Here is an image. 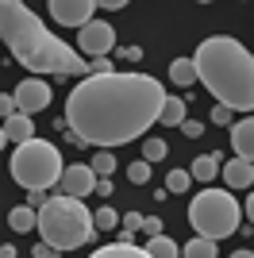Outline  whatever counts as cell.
Returning a JSON list of instances; mask_svg holds the SVG:
<instances>
[{
	"label": "cell",
	"mask_w": 254,
	"mask_h": 258,
	"mask_svg": "<svg viewBox=\"0 0 254 258\" xmlns=\"http://www.w3.org/2000/svg\"><path fill=\"white\" fill-rule=\"evenodd\" d=\"M166 89L150 74H100L77 81L66 97V131L74 135V147H123L143 139L147 127L158 119Z\"/></svg>",
	"instance_id": "obj_1"
},
{
	"label": "cell",
	"mask_w": 254,
	"mask_h": 258,
	"mask_svg": "<svg viewBox=\"0 0 254 258\" xmlns=\"http://www.w3.org/2000/svg\"><path fill=\"white\" fill-rule=\"evenodd\" d=\"M0 39L12 50V58L27 66L31 74L89 77V62L70 43H62L58 35L46 31L42 20L20 0H0Z\"/></svg>",
	"instance_id": "obj_2"
},
{
	"label": "cell",
	"mask_w": 254,
	"mask_h": 258,
	"mask_svg": "<svg viewBox=\"0 0 254 258\" xmlns=\"http://www.w3.org/2000/svg\"><path fill=\"white\" fill-rule=\"evenodd\" d=\"M193 70H197V81L231 116L235 112L250 116V108H254V58L239 39H231V35L204 39L197 46V54H193Z\"/></svg>",
	"instance_id": "obj_3"
},
{
	"label": "cell",
	"mask_w": 254,
	"mask_h": 258,
	"mask_svg": "<svg viewBox=\"0 0 254 258\" xmlns=\"http://www.w3.org/2000/svg\"><path fill=\"white\" fill-rule=\"evenodd\" d=\"M35 231L42 235V243L54 250V254H66V250H81L89 239L96 235L93 227V212L85 208V201H70V197H46V205L39 208V224Z\"/></svg>",
	"instance_id": "obj_4"
},
{
	"label": "cell",
	"mask_w": 254,
	"mask_h": 258,
	"mask_svg": "<svg viewBox=\"0 0 254 258\" xmlns=\"http://www.w3.org/2000/svg\"><path fill=\"white\" fill-rule=\"evenodd\" d=\"M189 224L197 231V239L220 243V239L235 235L243 224V205L235 201L227 189H204L189 201Z\"/></svg>",
	"instance_id": "obj_5"
},
{
	"label": "cell",
	"mask_w": 254,
	"mask_h": 258,
	"mask_svg": "<svg viewBox=\"0 0 254 258\" xmlns=\"http://www.w3.org/2000/svg\"><path fill=\"white\" fill-rule=\"evenodd\" d=\"M62 154H58V147L46 139H27L16 147V154H12V177L27 189V193H46V189H54L58 185V177H62Z\"/></svg>",
	"instance_id": "obj_6"
},
{
	"label": "cell",
	"mask_w": 254,
	"mask_h": 258,
	"mask_svg": "<svg viewBox=\"0 0 254 258\" xmlns=\"http://www.w3.org/2000/svg\"><path fill=\"white\" fill-rule=\"evenodd\" d=\"M77 54H81L85 62H93V58H108V54L116 50V27L104 20H93L85 23L81 31H77Z\"/></svg>",
	"instance_id": "obj_7"
},
{
	"label": "cell",
	"mask_w": 254,
	"mask_h": 258,
	"mask_svg": "<svg viewBox=\"0 0 254 258\" xmlns=\"http://www.w3.org/2000/svg\"><path fill=\"white\" fill-rule=\"evenodd\" d=\"M50 85L42 81V77H23L20 85H16V93H12V100H16V112L20 116L31 119L35 112H42V108H50Z\"/></svg>",
	"instance_id": "obj_8"
},
{
	"label": "cell",
	"mask_w": 254,
	"mask_h": 258,
	"mask_svg": "<svg viewBox=\"0 0 254 258\" xmlns=\"http://www.w3.org/2000/svg\"><path fill=\"white\" fill-rule=\"evenodd\" d=\"M96 185V173L85 166V162H74V166H66L62 177H58V185H54V193L58 197H70V201H81V197L93 193Z\"/></svg>",
	"instance_id": "obj_9"
},
{
	"label": "cell",
	"mask_w": 254,
	"mask_h": 258,
	"mask_svg": "<svg viewBox=\"0 0 254 258\" xmlns=\"http://www.w3.org/2000/svg\"><path fill=\"white\" fill-rule=\"evenodd\" d=\"M54 16V23H62V27H77L81 31L85 23H93L96 16V0H50V8H46Z\"/></svg>",
	"instance_id": "obj_10"
},
{
	"label": "cell",
	"mask_w": 254,
	"mask_h": 258,
	"mask_svg": "<svg viewBox=\"0 0 254 258\" xmlns=\"http://www.w3.org/2000/svg\"><path fill=\"white\" fill-rule=\"evenodd\" d=\"M231 147H235V158H243V162L254 158V119L250 116L231 123Z\"/></svg>",
	"instance_id": "obj_11"
},
{
	"label": "cell",
	"mask_w": 254,
	"mask_h": 258,
	"mask_svg": "<svg viewBox=\"0 0 254 258\" xmlns=\"http://www.w3.org/2000/svg\"><path fill=\"white\" fill-rule=\"evenodd\" d=\"M220 173H223V181H227V193H231V189H250V181H254V166L243 162V158L220 166Z\"/></svg>",
	"instance_id": "obj_12"
},
{
	"label": "cell",
	"mask_w": 254,
	"mask_h": 258,
	"mask_svg": "<svg viewBox=\"0 0 254 258\" xmlns=\"http://www.w3.org/2000/svg\"><path fill=\"white\" fill-rule=\"evenodd\" d=\"M0 131H4V139L16 143V147H20V143H27V139H35V123H31L27 116H20V112L4 119V123H0Z\"/></svg>",
	"instance_id": "obj_13"
},
{
	"label": "cell",
	"mask_w": 254,
	"mask_h": 258,
	"mask_svg": "<svg viewBox=\"0 0 254 258\" xmlns=\"http://www.w3.org/2000/svg\"><path fill=\"white\" fill-rule=\"evenodd\" d=\"M158 123L162 127H181V123H185V97H166L162 100Z\"/></svg>",
	"instance_id": "obj_14"
},
{
	"label": "cell",
	"mask_w": 254,
	"mask_h": 258,
	"mask_svg": "<svg viewBox=\"0 0 254 258\" xmlns=\"http://www.w3.org/2000/svg\"><path fill=\"white\" fill-rule=\"evenodd\" d=\"M220 154H201V158L189 166V177L193 181H216V173H220Z\"/></svg>",
	"instance_id": "obj_15"
},
{
	"label": "cell",
	"mask_w": 254,
	"mask_h": 258,
	"mask_svg": "<svg viewBox=\"0 0 254 258\" xmlns=\"http://www.w3.org/2000/svg\"><path fill=\"white\" fill-rule=\"evenodd\" d=\"M8 224H12V231L27 235V231H35V224H39V212H35V208H27V205H16V208L8 212Z\"/></svg>",
	"instance_id": "obj_16"
},
{
	"label": "cell",
	"mask_w": 254,
	"mask_h": 258,
	"mask_svg": "<svg viewBox=\"0 0 254 258\" xmlns=\"http://www.w3.org/2000/svg\"><path fill=\"white\" fill-rule=\"evenodd\" d=\"M89 258H150L143 247H135V243H112V247H100L93 250Z\"/></svg>",
	"instance_id": "obj_17"
},
{
	"label": "cell",
	"mask_w": 254,
	"mask_h": 258,
	"mask_svg": "<svg viewBox=\"0 0 254 258\" xmlns=\"http://www.w3.org/2000/svg\"><path fill=\"white\" fill-rule=\"evenodd\" d=\"M169 81H173V85H185V89H189L193 81H197L193 58H173V62H169Z\"/></svg>",
	"instance_id": "obj_18"
},
{
	"label": "cell",
	"mask_w": 254,
	"mask_h": 258,
	"mask_svg": "<svg viewBox=\"0 0 254 258\" xmlns=\"http://www.w3.org/2000/svg\"><path fill=\"white\" fill-rule=\"evenodd\" d=\"M143 250H147L150 258H177V254H181V247L173 243V239H166V235H154Z\"/></svg>",
	"instance_id": "obj_19"
},
{
	"label": "cell",
	"mask_w": 254,
	"mask_h": 258,
	"mask_svg": "<svg viewBox=\"0 0 254 258\" xmlns=\"http://www.w3.org/2000/svg\"><path fill=\"white\" fill-rule=\"evenodd\" d=\"M89 170L96 173V177H108V173H116V154L112 151H96L93 154V166Z\"/></svg>",
	"instance_id": "obj_20"
},
{
	"label": "cell",
	"mask_w": 254,
	"mask_h": 258,
	"mask_svg": "<svg viewBox=\"0 0 254 258\" xmlns=\"http://www.w3.org/2000/svg\"><path fill=\"white\" fill-rule=\"evenodd\" d=\"M189 185H193V177H189V170H185V166H181V170H169L166 193H189Z\"/></svg>",
	"instance_id": "obj_21"
},
{
	"label": "cell",
	"mask_w": 254,
	"mask_h": 258,
	"mask_svg": "<svg viewBox=\"0 0 254 258\" xmlns=\"http://www.w3.org/2000/svg\"><path fill=\"white\" fill-rule=\"evenodd\" d=\"M185 258H216V243H208V239H189V243H185Z\"/></svg>",
	"instance_id": "obj_22"
},
{
	"label": "cell",
	"mask_w": 254,
	"mask_h": 258,
	"mask_svg": "<svg viewBox=\"0 0 254 258\" xmlns=\"http://www.w3.org/2000/svg\"><path fill=\"white\" fill-rule=\"evenodd\" d=\"M166 154H169L166 139H147V143H143V162H162Z\"/></svg>",
	"instance_id": "obj_23"
},
{
	"label": "cell",
	"mask_w": 254,
	"mask_h": 258,
	"mask_svg": "<svg viewBox=\"0 0 254 258\" xmlns=\"http://www.w3.org/2000/svg\"><path fill=\"white\" fill-rule=\"evenodd\" d=\"M127 181L131 185H147L150 181V162H143V158L131 162V166H127Z\"/></svg>",
	"instance_id": "obj_24"
},
{
	"label": "cell",
	"mask_w": 254,
	"mask_h": 258,
	"mask_svg": "<svg viewBox=\"0 0 254 258\" xmlns=\"http://www.w3.org/2000/svg\"><path fill=\"white\" fill-rule=\"evenodd\" d=\"M119 224V216H116V208H100V212L93 216V227L96 231H112V227Z\"/></svg>",
	"instance_id": "obj_25"
},
{
	"label": "cell",
	"mask_w": 254,
	"mask_h": 258,
	"mask_svg": "<svg viewBox=\"0 0 254 258\" xmlns=\"http://www.w3.org/2000/svg\"><path fill=\"white\" fill-rule=\"evenodd\" d=\"M139 227H143V216H139V212H127L123 216V231H119V243H131V235H135Z\"/></svg>",
	"instance_id": "obj_26"
},
{
	"label": "cell",
	"mask_w": 254,
	"mask_h": 258,
	"mask_svg": "<svg viewBox=\"0 0 254 258\" xmlns=\"http://www.w3.org/2000/svg\"><path fill=\"white\" fill-rule=\"evenodd\" d=\"M139 231H147V235L154 239V235H162L166 227H162V220H158V216H143V227H139Z\"/></svg>",
	"instance_id": "obj_27"
},
{
	"label": "cell",
	"mask_w": 254,
	"mask_h": 258,
	"mask_svg": "<svg viewBox=\"0 0 254 258\" xmlns=\"http://www.w3.org/2000/svg\"><path fill=\"white\" fill-rule=\"evenodd\" d=\"M212 123H220V127H231L235 116H231V112H227L223 104H216V108H212Z\"/></svg>",
	"instance_id": "obj_28"
},
{
	"label": "cell",
	"mask_w": 254,
	"mask_h": 258,
	"mask_svg": "<svg viewBox=\"0 0 254 258\" xmlns=\"http://www.w3.org/2000/svg\"><path fill=\"white\" fill-rule=\"evenodd\" d=\"M181 131H185L189 139H201V135H204V123H197V119H185V123H181Z\"/></svg>",
	"instance_id": "obj_29"
},
{
	"label": "cell",
	"mask_w": 254,
	"mask_h": 258,
	"mask_svg": "<svg viewBox=\"0 0 254 258\" xmlns=\"http://www.w3.org/2000/svg\"><path fill=\"white\" fill-rule=\"evenodd\" d=\"M8 116H16V100L8 93H0V119H8Z\"/></svg>",
	"instance_id": "obj_30"
},
{
	"label": "cell",
	"mask_w": 254,
	"mask_h": 258,
	"mask_svg": "<svg viewBox=\"0 0 254 258\" xmlns=\"http://www.w3.org/2000/svg\"><path fill=\"white\" fill-rule=\"evenodd\" d=\"M42 205H46V193H39V189H35V193H27V208H35V212H39Z\"/></svg>",
	"instance_id": "obj_31"
},
{
	"label": "cell",
	"mask_w": 254,
	"mask_h": 258,
	"mask_svg": "<svg viewBox=\"0 0 254 258\" xmlns=\"http://www.w3.org/2000/svg\"><path fill=\"white\" fill-rule=\"evenodd\" d=\"M93 193H100V197H112V181H108V177H96Z\"/></svg>",
	"instance_id": "obj_32"
},
{
	"label": "cell",
	"mask_w": 254,
	"mask_h": 258,
	"mask_svg": "<svg viewBox=\"0 0 254 258\" xmlns=\"http://www.w3.org/2000/svg\"><path fill=\"white\" fill-rule=\"evenodd\" d=\"M123 58L127 62H139V58H143V46H123Z\"/></svg>",
	"instance_id": "obj_33"
},
{
	"label": "cell",
	"mask_w": 254,
	"mask_h": 258,
	"mask_svg": "<svg viewBox=\"0 0 254 258\" xmlns=\"http://www.w3.org/2000/svg\"><path fill=\"white\" fill-rule=\"evenodd\" d=\"M31 254H35V258H58V254H54V250H50V247H46V243H39V247H35V250H31Z\"/></svg>",
	"instance_id": "obj_34"
},
{
	"label": "cell",
	"mask_w": 254,
	"mask_h": 258,
	"mask_svg": "<svg viewBox=\"0 0 254 258\" xmlns=\"http://www.w3.org/2000/svg\"><path fill=\"white\" fill-rule=\"evenodd\" d=\"M96 8H104V12H119V8H123V0H104V4H96Z\"/></svg>",
	"instance_id": "obj_35"
},
{
	"label": "cell",
	"mask_w": 254,
	"mask_h": 258,
	"mask_svg": "<svg viewBox=\"0 0 254 258\" xmlns=\"http://www.w3.org/2000/svg\"><path fill=\"white\" fill-rule=\"evenodd\" d=\"M0 258H16V247H12V243H4V247H0Z\"/></svg>",
	"instance_id": "obj_36"
},
{
	"label": "cell",
	"mask_w": 254,
	"mask_h": 258,
	"mask_svg": "<svg viewBox=\"0 0 254 258\" xmlns=\"http://www.w3.org/2000/svg\"><path fill=\"white\" fill-rule=\"evenodd\" d=\"M231 258H254V254H250V250H235Z\"/></svg>",
	"instance_id": "obj_37"
},
{
	"label": "cell",
	"mask_w": 254,
	"mask_h": 258,
	"mask_svg": "<svg viewBox=\"0 0 254 258\" xmlns=\"http://www.w3.org/2000/svg\"><path fill=\"white\" fill-rule=\"evenodd\" d=\"M4 147H8V139H4V131H0V151H4Z\"/></svg>",
	"instance_id": "obj_38"
}]
</instances>
